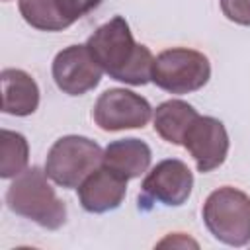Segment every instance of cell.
<instances>
[{"mask_svg":"<svg viewBox=\"0 0 250 250\" xmlns=\"http://www.w3.org/2000/svg\"><path fill=\"white\" fill-rule=\"evenodd\" d=\"M221 10L227 20L238 25H250V0H221Z\"/></svg>","mask_w":250,"mask_h":250,"instance_id":"cell-16","label":"cell"},{"mask_svg":"<svg viewBox=\"0 0 250 250\" xmlns=\"http://www.w3.org/2000/svg\"><path fill=\"white\" fill-rule=\"evenodd\" d=\"M21 18L41 31H62L70 23L66 21L59 0H20Z\"/></svg>","mask_w":250,"mask_h":250,"instance_id":"cell-14","label":"cell"},{"mask_svg":"<svg viewBox=\"0 0 250 250\" xmlns=\"http://www.w3.org/2000/svg\"><path fill=\"white\" fill-rule=\"evenodd\" d=\"M182 146L191 154L201 174L219 168L229 154V133L223 121L211 115H199L188 129Z\"/></svg>","mask_w":250,"mask_h":250,"instance_id":"cell-9","label":"cell"},{"mask_svg":"<svg viewBox=\"0 0 250 250\" xmlns=\"http://www.w3.org/2000/svg\"><path fill=\"white\" fill-rule=\"evenodd\" d=\"M127 193V180L117 176L105 166L94 170L78 186V201L88 213H107L117 209Z\"/></svg>","mask_w":250,"mask_h":250,"instance_id":"cell-10","label":"cell"},{"mask_svg":"<svg viewBox=\"0 0 250 250\" xmlns=\"http://www.w3.org/2000/svg\"><path fill=\"white\" fill-rule=\"evenodd\" d=\"M199 117L195 107L184 100H168L162 102L152 115L154 131L172 145H182L188 129Z\"/></svg>","mask_w":250,"mask_h":250,"instance_id":"cell-13","label":"cell"},{"mask_svg":"<svg viewBox=\"0 0 250 250\" xmlns=\"http://www.w3.org/2000/svg\"><path fill=\"white\" fill-rule=\"evenodd\" d=\"M102 146L82 135H64L51 146L45 160V174L64 189L78 188L102 166Z\"/></svg>","mask_w":250,"mask_h":250,"instance_id":"cell-4","label":"cell"},{"mask_svg":"<svg viewBox=\"0 0 250 250\" xmlns=\"http://www.w3.org/2000/svg\"><path fill=\"white\" fill-rule=\"evenodd\" d=\"M2 82V111L16 117L31 115L39 105L37 82L21 68H4Z\"/></svg>","mask_w":250,"mask_h":250,"instance_id":"cell-12","label":"cell"},{"mask_svg":"<svg viewBox=\"0 0 250 250\" xmlns=\"http://www.w3.org/2000/svg\"><path fill=\"white\" fill-rule=\"evenodd\" d=\"M191 188L193 174L188 164L178 158H166L145 176L139 193V209L148 211L152 203L180 207L189 199Z\"/></svg>","mask_w":250,"mask_h":250,"instance_id":"cell-6","label":"cell"},{"mask_svg":"<svg viewBox=\"0 0 250 250\" xmlns=\"http://www.w3.org/2000/svg\"><path fill=\"white\" fill-rule=\"evenodd\" d=\"M59 2H61V10L70 25L102 4V0H59Z\"/></svg>","mask_w":250,"mask_h":250,"instance_id":"cell-17","label":"cell"},{"mask_svg":"<svg viewBox=\"0 0 250 250\" xmlns=\"http://www.w3.org/2000/svg\"><path fill=\"white\" fill-rule=\"evenodd\" d=\"M104 68L96 62L86 45H70L57 53L53 61V80L68 96H82L102 80Z\"/></svg>","mask_w":250,"mask_h":250,"instance_id":"cell-8","label":"cell"},{"mask_svg":"<svg viewBox=\"0 0 250 250\" xmlns=\"http://www.w3.org/2000/svg\"><path fill=\"white\" fill-rule=\"evenodd\" d=\"M2 158H0V178L10 180L20 176L27 168L29 145L21 133L2 129Z\"/></svg>","mask_w":250,"mask_h":250,"instance_id":"cell-15","label":"cell"},{"mask_svg":"<svg viewBox=\"0 0 250 250\" xmlns=\"http://www.w3.org/2000/svg\"><path fill=\"white\" fill-rule=\"evenodd\" d=\"M45 170L31 166L14 178L6 191L8 209L47 230H57L66 223V205L47 182Z\"/></svg>","mask_w":250,"mask_h":250,"instance_id":"cell-2","label":"cell"},{"mask_svg":"<svg viewBox=\"0 0 250 250\" xmlns=\"http://www.w3.org/2000/svg\"><path fill=\"white\" fill-rule=\"evenodd\" d=\"M92 117L104 131L143 129L152 117V107L143 96L131 90L109 88L96 100Z\"/></svg>","mask_w":250,"mask_h":250,"instance_id":"cell-7","label":"cell"},{"mask_svg":"<svg viewBox=\"0 0 250 250\" xmlns=\"http://www.w3.org/2000/svg\"><path fill=\"white\" fill-rule=\"evenodd\" d=\"M203 223L209 232L229 246L250 242V195L223 186L211 191L203 203Z\"/></svg>","mask_w":250,"mask_h":250,"instance_id":"cell-3","label":"cell"},{"mask_svg":"<svg viewBox=\"0 0 250 250\" xmlns=\"http://www.w3.org/2000/svg\"><path fill=\"white\" fill-rule=\"evenodd\" d=\"M211 78L209 59L188 47H172L156 55L152 82L170 94H189L203 88Z\"/></svg>","mask_w":250,"mask_h":250,"instance_id":"cell-5","label":"cell"},{"mask_svg":"<svg viewBox=\"0 0 250 250\" xmlns=\"http://www.w3.org/2000/svg\"><path fill=\"white\" fill-rule=\"evenodd\" d=\"M152 160L150 146L141 139H119L104 148L102 166L109 168L123 180H133L143 176Z\"/></svg>","mask_w":250,"mask_h":250,"instance_id":"cell-11","label":"cell"},{"mask_svg":"<svg viewBox=\"0 0 250 250\" xmlns=\"http://www.w3.org/2000/svg\"><path fill=\"white\" fill-rule=\"evenodd\" d=\"M88 51L109 78L131 86L152 80L154 57L148 47L137 43L125 18L115 16L100 25L86 41Z\"/></svg>","mask_w":250,"mask_h":250,"instance_id":"cell-1","label":"cell"}]
</instances>
